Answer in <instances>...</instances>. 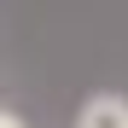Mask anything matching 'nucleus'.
I'll return each mask as SVG.
<instances>
[{
    "label": "nucleus",
    "instance_id": "nucleus-2",
    "mask_svg": "<svg viewBox=\"0 0 128 128\" xmlns=\"http://www.w3.org/2000/svg\"><path fill=\"white\" fill-rule=\"evenodd\" d=\"M0 128H29V122L18 116V111H0Z\"/></svg>",
    "mask_w": 128,
    "mask_h": 128
},
{
    "label": "nucleus",
    "instance_id": "nucleus-1",
    "mask_svg": "<svg viewBox=\"0 0 128 128\" xmlns=\"http://www.w3.org/2000/svg\"><path fill=\"white\" fill-rule=\"evenodd\" d=\"M76 128H128V99L122 93H93L76 111Z\"/></svg>",
    "mask_w": 128,
    "mask_h": 128
}]
</instances>
